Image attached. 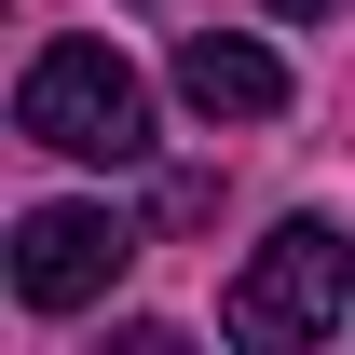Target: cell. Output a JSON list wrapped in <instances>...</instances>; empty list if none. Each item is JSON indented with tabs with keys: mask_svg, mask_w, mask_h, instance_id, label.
<instances>
[{
	"mask_svg": "<svg viewBox=\"0 0 355 355\" xmlns=\"http://www.w3.org/2000/svg\"><path fill=\"white\" fill-rule=\"evenodd\" d=\"M342 314H355V232L342 219H273V246L232 273L219 328L260 342V355H287V342H328Z\"/></svg>",
	"mask_w": 355,
	"mask_h": 355,
	"instance_id": "7a4b0ae2",
	"label": "cell"
},
{
	"mask_svg": "<svg viewBox=\"0 0 355 355\" xmlns=\"http://www.w3.org/2000/svg\"><path fill=\"white\" fill-rule=\"evenodd\" d=\"M14 137L28 150H69V164H137L150 150V83L110 42H42L28 83H14Z\"/></svg>",
	"mask_w": 355,
	"mask_h": 355,
	"instance_id": "6da1fadb",
	"label": "cell"
},
{
	"mask_svg": "<svg viewBox=\"0 0 355 355\" xmlns=\"http://www.w3.org/2000/svg\"><path fill=\"white\" fill-rule=\"evenodd\" d=\"M123 260H137L123 205H28V219H14V301L28 314H83Z\"/></svg>",
	"mask_w": 355,
	"mask_h": 355,
	"instance_id": "3957f363",
	"label": "cell"
},
{
	"mask_svg": "<svg viewBox=\"0 0 355 355\" xmlns=\"http://www.w3.org/2000/svg\"><path fill=\"white\" fill-rule=\"evenodd\" d=\"M273 14H301V28H314V14H342V0H273Z\"/></svg>",
	"mask_w": 355,
	"mask_h": 355,
	"instance_id": "5b68a950",
	"label": "cell"
},
{
	"mask_svg": "<svg viewBox=\"0 0 355 355\" xmlns=\"http://www.w3.org/2000/svg\"><path fill=\"white\" fill-rule=\"evenodd\" d=\"M178 96H191L205 123H273V110H287V69H273L260 42H219V28H205V42H178Z\"/></svg>",
	"mask_w": 355,
	"mask_h": 355,
	"instance_id": "277c9868",
	"label": "cell"
}]
</instances>
